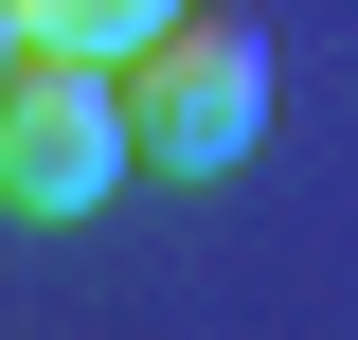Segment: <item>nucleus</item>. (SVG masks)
I'll return each instance as SVG.
<instances>
[{
    "label": "nucleus",
    "instance_id": "20e7f679",
    "mask_svg": "<svg viewBox=\"0 0 358 340\" xmlns=\"http://www.w3.org/2000/svg\"><path fill=\"white\" fill-rule=\"evenodd\" d=\"M0 54H18V36H0Z\"/></svg>",
    "mask_w": 358,
    "mask_h": 340
},
{
    "label": "nucleus",
    "instance_id": "f03ea898",
    "mask_svg": "<svg viewBox=\"0 0 358 340\" xmlns=\"http://www.w3.org/2000/svg\"><path fill=\"white\" fill-rule=\"evenodd\" d=\"M126 143H143V179H233L268 143V36L215 18V0H179L126 54Z\"/></svg>",
    "mask_w": 358,
    "mask_h": 340
},
{
    "label": "nucleus",
    "instance_id": "7ed1b4c3",
    "mask_svg": "<svg viewBox=\"0 0 358 340\" xmlns=\"http://www.w3.org/2000/svg\"><path fill=\"white\" fill-rule=\"evenodd\" d=\"M162 18H179V0H0V36H18V54H90V72H126Z\"/></svg>",
    "mask_w": 358,
    "mask_h": 340
},
{
    "label": "nucleus",
    "instance_id": "f257e3e1",
    "mask_svg": "<svg viewBox=\"0 0 358 340\" xmlns=\"http://www.w3.org/2000/svg\"><path fill=\"white\" fill-rule=\"evenodd\" d=\"M126 179H143L126 72H90V54H0V215H18V233H90Z\"/></svg>",
    "mask_w": 358,
    "mask_h": 340
}]
</instances>
